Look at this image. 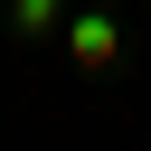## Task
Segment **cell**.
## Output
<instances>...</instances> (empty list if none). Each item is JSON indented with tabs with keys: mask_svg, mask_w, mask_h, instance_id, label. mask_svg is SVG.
<instances>
[{
	"mask_svg": "<svg viewBox=\"0 0 151 151\" xmlns=\"http://www.w3.org/2000/svg\"><path fill=\"white\" fill-rule=\"evenodd\" d=\"M57 19V0H19V28H47Z\"/></svg>",
	"mask_w": 151,
	"mask_h": 151,
	"instance_id": "obj_1",
	"label": "cell"
}]
</instances>
